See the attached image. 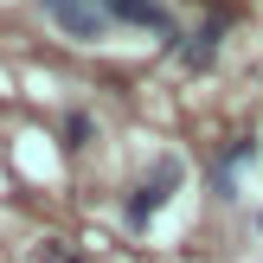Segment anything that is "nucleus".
Wrapping results in <instances>:
<instances>
[{
  "instance_id": "nucleus-2",
  "label": "nucleus",
  "mask_w": 263,
  "mask_h": 263,
  "mask_svg": "<svg viewBox=\"0 0 263 263\" xmlns=\"http://www.w3.org/2000/svg\"><path fill=\"white\" fill-rule=\"evenodd\" d=\"M45 13L71 39H103V26H109V7H103V0H45Z\"/></svg>"
},
{
  "instance_id": "nucleus-6",
  "label": "nucleus",
  "mask_w": 263,
  "mask_h": 263,
  "mask_svg": "<svg viewBox=\"0 0 263 263\" xmlns=\"http://www.w3.org/2000/svg\"><path fill=\"white\" fill-rule=\"evenodd\" d=\"M64 148H90V116H84V109L64 116Z\"/></svg>"
},
{
  "instance_id": "nucleus-1",
  "label": "nucleus",
  "mask_w": 263,
  "mask_h": 263,
  "mask_svg": "<svg viewBox=\"0 0 263 263\" xmlns=\"http://www.w3.org/2000/svg\"><path fill=\"white\" fill-rule=\"evenodd\" d=\"M174 186H180V161H174V154H161V161H154V180H141V186L128 193V205H122L128 231H148L154 218H161V205L174 199Z\"/></svg>"
},
{
  "instance_id": "nucleus-4",
  "label": "nucleus",
  "mask_w": 263,
  "mask_h": 263,
  "mask_svg": "<svg viewBox=\"0 0 263 263\" xmlns=\"http://www.w3.org/2000/svg\"><path fill=\"white\" fill-rule=\"evenodd\" d=\"M103 7H109V20H122V26H154V32L174 39V26H167L161 0H103Z\"/></svg>"
},
{
  "instance_id": "nucleus-5",
  "label": "nucleus",
  "mask_w": 263,
  "mask_h": 263,
  "mask_svg": "<svg viewBox=\"0 0 263 263\" xmlns=\"http://www.w3.org/2000/svg\"><path fill=\"white\" fill-rule=\"evenodd\" d=\"M244 161H257V135H238V141H231V148H225V161H218V186H238V167Z\"/></svg>"
},
{
  "instance_id": "nucleus-3",
  "label": "nucleus",
  "mask_w": 263,
  "mask_h": 263,
  "mask_svg": "<svg viewBox=\"0 0 263 263\" xmlns=\"http://www.w3.org/2000/svg\"><path fill=\"white\" fill-rule=\"evenodd\" d=\"M218 32H225V20L186 32V39H180V64H186V71H212V64H218Z\"/></svg>"
}]
</instances>
